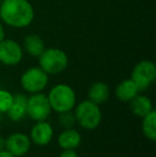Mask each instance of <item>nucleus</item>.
<instances>
[{"label":"nucleus","instance_id":"obj_9","mask_svg":"<svg viewBox=\"0 0 156 157\" xmlns=\"http://www.w3.org/2000/svg\"><path fill=\"white\" fill-rule=\"evenodd\" d=\"M23 58V50L19 44L12 40L0 42V62L4 65H16Z\"/></svg>","mask_w":156,"mask_h":157},{"label":"nucleus","instance_id":"obj_11","mask_svg":"<svg viewBox=\"0 0 156 157\" xmlns=\"http://www.w3.org/2000/svg\"><path fill=\"white\" fill-rule=\"evenodd\" d=\"M6 114L13 122L24 120L27 117V97L23 94L14 95V101Z\"/></svg>","mask_w":156,"mask_h":157},{"label":"nucleus","instance_id":"obj_14","mask_svg":"<svg viewBox=\"0 0 156 157\" xmlns=\"http://www.w3.org/2000/svg\"><path fill=\"white\" fill-rule=\"evenodd\" d=\"M137 94H139V90L131 79L121 81L116 88V96L123 103H129Z\"/></svg>","mask_w":156,"mask_h":157},{"label":"nucleus","instance_id":"obj_21","mask_svg":"<svg viewBox=\"0 0 156 157\" xmlns=\"http://www.w3.org/2000/svg\"><path fill=\"white\" fill-rule=\"evenodd\" d=\"M0 157H15V156L12 155V154L6 151V150H2V151H0Z\"/></svg>","mask_w":156,"mask_h":157},{"label":"nucleus","instance_id":"obj_4","mask_svg":"<svg viewBox=\"0 0 156 157\" xmlns=\"http://www.w3.org/2000/svg\"><path fill=\"white\" fill-rule=\"evenodd\" d=\"M40 67L46 74H59L67 68L69 59L64 52L57 48H48L39 57Z\"/></svg>","mask_w":156,"mask_h":157},{"label":"nucleus","instance_id":"obj_3","mask_svg":"<svg viewBox=\"0 0 156 157\" xmlns=\"http://www.w3.org/2000/svg\"><path fill=\"white\" fill-rule=\"evenodd\" d=\"M51 110L61 112L71 111L76 105L75 91L67 85H57L52 88L47 95Z\"/></svg>","mask_w":156,"mask_h":157},{"label":"nucleus","instance_id":"obj_1","mask_svg":"<svg viewBox=\"0 0 156 157\" xmlns=\"http://www.w3.org/2000/svg\"><path fill=\"white\" fill-rule=\"evenodd\" d=\"M33 16V9L27 0H4L0 6V18L11 27H27Z\"/></svg>","mask_w":156,"mask_h":157},{"label":"nucleus","instance_id":"obj_7","mask_svg":"<svg viewBox=\"0 0 156 157\" xmlns=\"http://www.w3.org/2000/svg\"><path fill=\"white\" fill-rule=\"evenodd\" d=\"M156 78V66L151 61H141L134 67L131 79L137 86L138 90H146Z\"/></svg>","mask_w":156,"mask_h":157},{"label":"nucleus","instance_id":"obj_2","mask_svg":"<svg viewBox=\"0 0 156 157\" xmlns=\"http://www.w3.org/2000/svg\"><path fill=\"white\" fill-rule=\"evenodd\" d=\"M74 116L76 123L80 127L88 130H93L102 122V111L97 104L89 101H82L76 106Z\"/></svg>","mask_w":156,"mask_h":157},{"label":"nucleus","instance_id":"obj_10","mask_svg":"<svg viewBox=\"0 0 156 157\" xmlns=\"http://www.w3.org/2000/svg\"><path fill=\"white\" fill-rule=\"evenodd\" d=\"M29 138L34 144L45 147L49 144L54 138V128L46 120L39 121L32 126Z\"/></svg>","mask_w":156,"mask_h":157},{"label":"nucleus","instance_id":"obj_17","mask_svg":"<svg viewBox=\"0 0 156 157\" xmlns=\"http://www.w3.org/2000/svg\"><path fill=\"white\" fill-rule=\"evenodd\" d=\"M24 46L26 52L32 57H40L45 49L43 40L36 34L28 35L24 41Z\"/></svg>","mask_w":156,"mask_h":157},{"label":"nucleus","instance_id":"obj_13","mask_svg":"<svg viewBox=\"0 0 156 157\" xmlns=\"http://www.w3.org/2000/svg\"><path fill=\"white\" fill-rule=\"evenodd\" d=\"M129 108H131V111L139 118H143L154 109L151 99L146 95L140 94H137L129 101Z\"/></svg>","mask_w":156,"mask_h":157},{"label":"nucleus","instance_id":"obj_8","mask_svg":"<svg viewBox=\"0 0 156 157\" xmlns=\"http://www.w3.org/2000/svg\"><path fill=\"white\" fill-rule=\"evenodd\" d=\"M31 143L28 135L24 132H14L6 139L4 150L10 152L15 157H21L29 152Z\"/></svg>","mask_w":156,"mask_h":157},{"label":"nucleus","instance_id":"obj_19","mask_svg":"<svg viewBox=\"0 0 156 157\" xmlns=\"http://www.w3.org/2000/svg\"><path fill=\"white\" fill-rule=\"evenodd\" d=\"M58 122L64 128H73V126L76 124V119L75 116H74V112H72L71 110V111H65L59 113Z\"/></svg>","mask_w":156,"mask_h":157},{"label":"nucleus","instance_id":"obj_6","mask_svg":"<svg viewBox=\"0 0 156 157\" xmlns=\"http://www.w3.org/2000/svg\"><path fill=\"white\" fill-rule=\"evenodd\" d=\"M21 83L24 90L29 93H39L47 86L48 74H46L41 67H31L21 75Z\"/></svg>","mask_w":156,"mask_h":157},{"label":"nucleus","instance_id":"obj_18","mask_svg":"<svg viewBox=\"0 0 156 157\" xmlns=\"http://www.w3.org/2000/svg\"><path fill=\"white\" fill-rule=\"evenodd\" d=\"M14 101V95L6 90H0V113H6Z\"/></svg>","mask_w":156,"mask_h":157},{"label":"nucleus","instance_id":"obj_12","mask_svg":"<svg viewBox=\"0 0 156 157\" xmlns=\"http://www.w3.org/2000/svg\"><path fill=\"white\" fill-rule=\"evenodd\" d=\"M80 143L81 136L74 128H65L58 137V145L62 150H76Z\"/></svg>","mask_w":156,"mask_h":157},{"label":"nucleus","instance_id":"obj_24","mask_svg":"<svg viewBox=\"0 0 156 157\" xmlns=\"http://www.w3.org/2000/svg\"><path fill=\"white\" fill-rule=\"evenodd\" d=\"M1 114L2 113H0V122H1Z\"/></svg>","mask_w":156,"mask_h":157},{"label":"nucleus","instance_id":"obj_23","mask_svg":"<svg viewBox=\"0 0 156 157\" xmlns=\"http://www.w3.org/2000/svg\"><path fill=\"white\" fill-rule=\"evenodd\" d=\"M2 40H4V30H3L2 25L0 24V42H1Z\"/></svg>","mask_w":156,"mask_h":157},{"label":"nucleus","instance_id":"obj_22","mask_svg":"<svg viewBox=\"0 0 156 157\" xmlns=\"http://www.w3.org/2000/svg\"><path fill=\"white\" fill-rule=\"evenodd\" d=\"M4 143H6V139L0 135V151L4 150Z\"/></svg>","mask_w":156,"mask_h":157},{"label":"nucleus","instance_id":"obj_15","mask_svg":"<svg viewBox=\"0 0 156 157\" xmlns=\"http://www.w3.org/2000/svg\"><path fill=\"white\" fill-rule=\"evenodd\" d=\"M109 95H110L109 87L105 82H102V81L94 82L90 87L89 91H88L89 101H93V103L97 104V105H101V104L108 101Z\"/></svg>","mask_w":156,"mask_h":157},{"label":"nucleus","instance_id":"obj_5","mask_svg":"<svg viewBox=\"0 0 156 157\" xmlns=\"http://www.w3.org/2000/svg\"><path fill=\"white\" fill-rule=\"evenodd\" d=\"M51 113L49 101L47 95L41 93L32 94L29 98H27V116L31 120L39 122L45 121Z\"/></svg>","mask_w":156,"mask_h":157},{"label":"nucleus","instance_id":"obj_16","mask_svg":"<svg viewBox=\"0 0 156 157\" xmlns=\"http://www.w3.org/2000/svg\"><path fill=\"white\" fill-rule=\"evenodd\" d=\"M142 119L141 129L144 137L151 141L156 140V111L154 109Z\"/></svg>","mask_w":156,"mask_h":157},{"label":"nucleus","instance_id":"obj_20","mask_svg":"<svg viewBox=\"0 0 156 157\" xmlns=\"http://www.w3.org/2000/svg\"><path fill=\"white\" fill-rule=\"evenodd\" d=\"M59 157H80V156L77 154V152H75V150H63V152H61Z\"/></svg>","mask_w":156,"mask_h":157}]
</instances>
